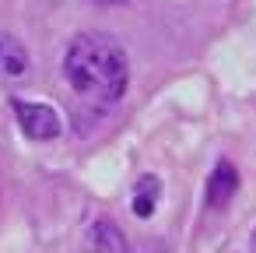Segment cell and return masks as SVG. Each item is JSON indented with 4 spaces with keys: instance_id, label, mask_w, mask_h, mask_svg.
Returning a JSON list of instances; mask_svg holds the SVG:
<instances>
[{
    "instance_id": "277c9868",
    "label": "cell",
    "mask_w": 256,
    "mask_h": 253,
    "mask_svg": "<svg viewBox=\"0 0 256 253\" xmlns=\"http://www.w3.org/2000/svg\"><path fill=\"white\" fill-rule=\"evenodd\" d=\"M235 190H238V172H235V165H232V162H218L214 172H210V179H207V204H210V207H224V204L235 197Z\"/></svg>"
},
{
    "instance_id": "8992f818",
    "label": "cell",
    "mask_w": 256,
    "mask_h": 253,
    "mask_svg": "<svg viewBox=\"0 0 256 253\" xmlns=\"http://www.w3.org/2000/svg\"><path fill=\"white\" fill-rule=\"evenodd\" d=\"M92 242L98 253H126V239L112 221H95L92 225Z\"/></svg>"
},
{
    "instance_id": "6da1fadb",
    "label": "cell",
    "mask_w": 256,
    "mask_h": 253,
    "mask_svg": "<svg viewBox=\"0 0 256 253\" xmlns=\"http://www.w3.org/2000/svg\"><path fill=\"white\" fill-rule=\"evenodd\" d=\"M64 74L78 99L92 106H112L123 99L130 85V60L116 39L84 32L70 39L67 57H64Z\"/></svg>"
},
{
    "instance_id": "7a4b0ae2",
    "label": "cell",
    "mask_w": 256,
    "mask_h": 253,
    "mask_svg": "<svg viewBox=\"0 0 256 253\" xmlns=\"http://www.w3.org/2000/svg\"><path fill=\"white\" fill-rule=\"evenodd\" d=\"M14 116H18L25 137H32V141H53V137H60V130H64L56 109L46 106V102H25V99H14Z\"/></svg>"
},
{
    "instance_id": "3957f363",
    "label": "cell",
    "mask_w": 256,
    "mask_h": 253,
    "mask_svg": "<svg viewBox=\"0 0 256 253\" xmlns=\"http://www.w3.org/2000/svg\"><path fill=\"white\" fill-rule=\"evenodd\" d=\"M28 71V50L18 36L0 29V81H14Z\"/></svg>"
},
{
    "instance_id": "52a82bcc",
    "label": "cell",
    "mask_w": 256,
    "mask_h": 253,
    "mask_svg": "<svg viewBox=\"0 0 256 253\" xmlns=\"http://www.w3.org/2000/svg\"><path fill=\"white\" fill-rule=\"evenodd\" d=\"M92 4H102V8H116V4H123V0H92Z\"/></svg>"
},
{
    "instance_id": "5b68a950",
    "label": "cell",
    "mask_w": 256,
    "mask_h": 253,
    "mask_svg": "<svg viewBox=\"0 0 256 253\" xmlns=\"http://www.w3.org/2000/svg\"><path fill=\"white\" fill-rule=\"evenodd\" d=\"M158 190H162V183H158L154 176H140V183H137V190H134V214H137V218H151V214H154V207H158Z\"/></svg>"
}]
</instances>
